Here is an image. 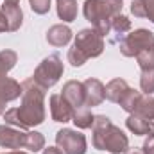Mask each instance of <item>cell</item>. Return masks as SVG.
<instances>
[{
	"mask_svg": "<svg viewBox=\"0 0 154 154\" xmlns=\"http://www.w3.org/2000/svg\"><path fill=\"white\" fill-rule=\"evenodd\" d=\"M4 120L7 125L18 129H29L45 122V90L34 82L32 77L22 82V106L7 109Z\"/></svg>",
	"mask_w": 154,
	"mask_h": 154,
	"instance_id": "obj_1",
	"label": "cell"
},
{
	"mask_svg": "<svg viewBox=\"0 0 154 154\" xmlns=\"http://www.w3.org/2000/svg\"><path fill=\"white\" fill-rule=\"evenodd\" d=\"M93 147L97 151H108L111 154H124L129 149V138L125 133L111 124L106 115H97L93 120Z\"/></svg>",
	"mask_w": 154,
	"mask_h": 154,
	"instance_id": "obj_2",
	"label": "cell"
},
{
	"mask_svg": "<svg viewBox=\"0 0 154 154\" xmlns=\"http://www.w3.org/2000/svg\"><path fill=\"white\" fill-rule=\"evenodd\" d=\"M124 0H86L82 5L84 18L104 38L111 31V20L122 13Z\"/></svg>",
	"mask_w": 154,
	"mask_h": 154,
	"instance_id": "obj_3",
	"label": "cell"
},
{
	"mask_svg": "<svg viewBox=\"0 0 154 154\" xmlns=\"http://www.w3.org/2000/svg\"><path fill=\"white\" fill-rule=\"evenodd\" d=\"M63 72H65V66H63L61 57L56 56V54H52V56L45 57L38 65V68L34 70L32 79H34V82L38 86H41L43 90H48L54 84H57V81L61 79Z\"/></svg>",
	"mask_w": 154,
	"mask_h": 154,
	"instance_id": "obj_4",
	"label": "cell"
},
{
	"mask_svg": "<svg viewBox=\"0 0 154 154\" xmlns=\"http://www.w3.org/2000/svg\"><path fill=\"white\" fill-rule=\"evenodd\" d=\"M154 47V32L149 29H136L127 34L120 43V52L125 57H136L140 52Z\"/></svg>",
	"mask_w": 154,
	"mask_h": 154,
	"instance_id": "obj_5",
	"label": "cell"
},
{
	"mask_svg": "<svg viewBox=\"0 0 154 154\" xmlns=\"http://www.w3.org/2000/svg\"><path fill=\"white\" fill-rule=\"evenodd\" d=\"M74 47H75L86 59L99 57L104 52V38L95 29H82V31L77 32Z\"/></svg>",
	"mask_w": 154,
	"mask_h": 154,
	"instance_id": "obj_6",
	"label": "cell"
},
{
	"mask_svg": "<svg viewBox=\"0 0 154 154\" xmlns=\"http://www.w3.org/2000/svg\"><path fill=\"white\" fill-rule=\"evenodd\" d=\"M56 145L63 151V154H86L88 149L86 136L68 127L56 133Z\"/></svg>",
	"mask_w": 154,
	"mask_h": 154,
	"instance_id": "obj_7",
	"label": "cell"
},
{
	"mask_svg": "<svg viewBox=\"0 0 154 154\" xmlns=\"http://www.w3.org/2000/svg\"><path fill=\"white\" fill-rule=\"evenodd\" d=\"M25 134L27 133H22L18 127L14 129L13 125L2 124L0 125V147L11 149V151H20L22 147H25Z\"/></svg>",
	"mask_w": 154,
	"mask_h": 154,
	"instance_id": "obj_8",
	"label": "cell"
},
{
	"mask_svg": "<svg viewBox=\"0 0 154 154\" xmlns=\"http://www.w3.org/2000/svg\"><path fill=\"white\" fill-rule=\"evenodd\" d=\"M48 104H50V115H52V120L54 122H61V124H66L72 120V115H74V108L66 102V99L59 93L56 95H50L48 99Z\"/></svg>",
	"mask_w": 154,
	"mask_h": 154,
	"instance_id": "obj_9",
	"label": "cell"
},
{
	"mask_svg": "<svg viewBox=\"0 0 154 154\" xmlns=\"http://www.w3.org/2000/svg\"><path fill=\"white\" fill-rule=\"evenodd\" d=\"M82 84H84V106L86 108L100 106L106 99L104 97V84L95 77H88Z\"/></svg>",
	"mask_w": 154,
	"mask_h": 154,
	"instance_id": "obj_10",
	"label": "cell"
},
{
	"mask_svg": "<svg viewBox=\"0 0 154 154\" xmlns=\"http://www.w3.org/2000/svg\"><path fill=\"white\" fill-rule=\"evenodd\" d=\"M22 97V84L11 77H0V115L5 113V104Z\"/></svg>",
	"mask_w": 154,
	"mask_h": 154,
	"instance_id": "obj_11",
	"label": "cell"
},
{
	"mask_svg": "<svg viewBox=\"0 0 154 154\" xmlns=\"http://www.w3.org/2000/svg\"><path fill=\"white\" fill-rule=\"evenodd\" d=\"M61 95L66 99V102L74 109L86 108L84 106V84L81 81H68V82H65V86L61 90Z\"/></svg>",
	"mask_w": 154,
	"mask_h": 154,
	"instance_id": "obj_12",
	"label": "cell"
},
{
	"mask_svg": "<svg viewBox=\"0 0 154 154\" xmlns=\"http://www.w3.org/2000/svg\"><path fill=\"white\" fill-rule=\"evenodd\" d=\"M0 11L5 16L11 32L18 31L22 27V23H23V13H22V7L18 5V2H7V0H4V4L0 5Z\"/></svg>",
	"mask_w": 154,
	"mask_h": 154,
	"instance_id": "obj_13",
	"label": "cell"
},
{
	"mask_svg": "<svg viewBox=\"0 0 154 154\" xmlns=\"http://www.w3.org/2000/svg\"><path fill=\"white\" fill-rule=\"evenodd\" d=\"M74 38V32L68 25H63V23H57V25H52L48 31H47V41L52 45V47H66Z\"/></svg>",
	"mask_w": 154,
	"mask_h": 154,
	"instance_id": "obj_14",
	"label": "cell"
},
{
	"mask_svg": "<svg viewBox=\"0 0 154 154\" xmlns=\"http://www.w3.org/2000/svg\"><path fill=\"white\" fill-rule=\"evenodd\" d=\"M125 125L127 129L136 134V136H151L154 134V120H147V118H142L138 115H129L125 120Z\"/></svg>",
	"mask_w": 154,
	"mask_h": 154,
	"instance_id": "obj_15",
	"label": "cell"
},
{
	"mask_svg": "<svg viewBox=\"0 0 154 154\" xmlns=\"http://www.w3.org/2000/svg\"><path fill=\"white\" fill-rule=\"evenodd\" d=\"M127 90H129V84H127L124 79L116 77V79L109 81V82L104 86V97H106L109 102L118 104V102H120V99L124 97V93H125Z\"/></svg>",
	"mask_w": 154,
	"mask_h": 154,
	"instance_id": "obj_16",
	"label": "cell"
},
{
	"mask_svg": "<svg viewBox=\"0 0 154 154\" xmlns=\"http://www.w3.org/2000/svg\"><path fill=\"white\" fill-rule=\"evenodd\" d=\"M59 20L70 23L77 18V0H56Z\"/></svg>",
	"mask_w": 154,
	"mask_h": 154,
	"instance_id": "obj_17",
	"label": "cell"
},
{
	"mask_svg": "<svg viewBox=\"0 0 154 154\" xmlns=\"http://www.w3.org/2000/svg\"><path fill=\"white\" fill-rule=\"evenodd\" d=\"M131 13L136 18H149L154 23V0H133Z\"/></svg>",
	"mask_w": 154,
	"mask_h": 154,
	"instance_id": "obj_18",
	"label": "cell"
},
{
	"mask_svg": "<svg viewBox=\"0 0 154 154\" xmlns=\"http://www.w3.org/2000/svg\"><path fill=\"white\" fill-rule=\"evenodd\" d=\"M131 115H138L142 118H147V120H154V97L151 95H142L134 113Z\"/></svg>",
	"mask_w": 154,
	"mask_h": 154,
	"instance_id": "obj_19",
	"label": "cell"
},
{
	"mask_svg": "<svg viewBox=\"0 0 154 154\" xmlns=\"http://www.w3.org/2000/svg\"><path fill=\"white\" fill-rule=\"evenodd\" d=\"M93 120H95V115H91V111L88 108L74 109L72 122L75 124V127H79V129H90L93 125Z\"/></svg>",
	"mask_w": 154,
	"mask_h": 154,
	"instance_id": "obj_20",
	"label": "cell"
},
{
	"mask_svg": "<svg viewBox=\"0 0 154 154\" xmlns=\"http://www.w3.org/2000/svg\"><path fill=\"white\" fill-rule=\"evenodd\" d=\"M140 99H142V93L136 91V90H133V88H129V90L124 93V97L120 99L118 104H120V108H122L124 111H127V113L131 115V113H134V109H136Z\"/></svg>",
	"mask_w": 154,
	"mask_h": 154,
	"instance_id": "obj_21",
	"label": "cell"
},
{
	"mask_svg": "<svg viewBox=\"0 0 154 154\" xmlns=\"http://www.w3.org/2000/svg\"><path fill=\"white\" fill-rule=\"evenodd\" d=\"M16 61H18V56L14 50H9V48L2 50L0 52V77H7V72L14 68Z\"/></svg>",
	"mask_w": 154,
	"mask_h": 154,
	"instance_id": "obj_22",
	"label": "cell"
},
{
	"mask_svg": "<svg viewBox=\"0 0 154 154\" xmlns=\"http://www.w3.org/2000/svg\"><path fill=\"white\" fill-rule=\"evenodd\" d=\"M25 149L31 152H39L45 149V136L38 131H29L25 134Z\"/></svg>",
	"mask_w": 154,
	"mask_h": 154,
	"instance_id": "obj_23",
	"label": "cell"
},
{
	"mask_svg": "<svg viewBox=\"0 0 154 154\" xmlns=\"http://www.w3.org/2000/svg\"><path fill=\"white\" fill-rule=\"evenodd\" d=\"M136 61H138V66L142 68V72L154 70V47L143 50V52H140L136 56Z\"/></svg>",
	"mask_w": 154,
	"mask_h": 154,
	"instance_id": "obj_24",
	"label": "cell"
},
{
	"mask_svg": "<svg viewBox=\"0 0 154 154\" xmlns=\"http://www.w3.org/2000/svg\"><path fill=\"white\" fill-rule=\"evenodd\" d=\"M111 29H113L115 32H118V34H125V32L131 31V20H129L125 14L118 13L115 18L111 20Z\"/></svg>",
	"mask_w": 154,
	"mask_h": 154,
	"instance_id": "obj_25",
	"label": "cell"
},
{
	"mask_svg": "<svg viewBox=\"0 0 154 154\" xmlns=\"http://www.w3.org/2000/svg\"><path fill=\"white\" fill-rule=\"evenodd\" d=\"M140 88L145 95H152L154 93V70H147L142 72L140 77Z\"/></svg>",
	"mask_w": 154,
	"mask_h": 154,
	"instance_id": "obj_26",
	"label": "cell"
},
{
	"mask_svg": "<svg viewBox=\"0 0 154 154\" xmlns=\"http://www.w3.org/2000/svg\"><path fill=\"white\" fill-rule=\"evenodd\" d=\"M29 5L36 14H47L50 11V0H29Z\"/></svg>",
	"mask_w": 154,
	"mask_h": 154,
	"instance_id": "obj_27",
	"label": "cell"
},
{
	"mask_svg": "<svg viewBox=\"0 0 154 154\" xmlns=\"http://www.w3.org/2000/svg\"><path fill=\"white\" fill-rule=\"evenodd\" d=\"M86 61H88V59H86L79 50H77L75 47H72V48L68 50V63H70L72 66H82Z\"/></svg>",
	"mask_w": 154,
	"mask_h": 154,
	"instance_id": "obj_28",
	"label": "cell"
},
{
	"mask_svg": "<svg viewBox=\"0 0 154 154\" xmlns=\"http://www.w3.org/2000/svg\"><path fill=\"white\" fill-rule=\"evenodd\" d=\"M142 151H143V154H154V134L147 136V140H145Z\"/></svg>",
	"mask_w": 154,
	"mask_h": 154,
	"instance_id": "obj_29",
	"label": "cell"
},
{
	"mask_svg": "<svg viewBox=\"0 0 154 154\" xmlns=\"http://www.w3.org/2000/svg\"><path fill=\"white\" fill-rule=\"evenodd\" d=\"M9 31V25H7V20H5V16L2 14V11H0V32H7Z\"/></svg>",
	"mask_w": 154,
	"mask_h": 154,
	"instance_id": "obj_30",
	"label": "cell"
},
{
	"mask_svg": "<svg viewBox=\"0 0 154 154\" xmlns=\"http://www.w3.org/2000/svg\"><path fill=\"white\" fill-rule=\"evenodd\" d=\"M43 154H63V151L56 145V147H47V149H43Z\"/></svg>",
	"mask_w": 154,
	"mask_h": 154,
	"instance_id": "obj_31",
	"label": "cell"
},
{
	"mask_svg": "<svg viewBox=\"0 0 154 154\" xmlns=\"http://www.w3.org/2000/svg\"><path fill=\"white\" fill-rule=\"evenodd\" d=\"M124 154H143V151L142 149H127Z\"/></svg>",
	"mask_w": 154,
	"mask_h": 154,
	"instance_id": "obj_32",
	"label": "cell"
},
{
	"mask_svg": "<svg viewBox=\"0 0 154 154\" xmlns=\"http://www.w3.org/2000/svg\"><path fill=\"white\" fill-rule=\"evenodd\" d=\"M4 154H29V152H23V151H9V152H4Z\"/></svg>",
	"mask_w": 154,
	"mask_h": 154,
	"instance_id": "obj_33",
	"label": "cell"
},
{
	"mask_svg": "<svg viewBox=\"0 0 154 154\" xmlns=\"http://www.w3.org/2000/svg\"><path fill=\"white\" fill-rule=\"evenodd\" d=\"M7 2H20V0H7Z\"/></svg>",
	"mask_w": 154,
	"mask_h": 154,
	"instance_id": "obj_34",
	"label": "cell"
}]
</instances>
